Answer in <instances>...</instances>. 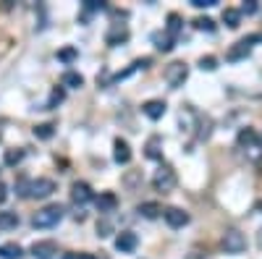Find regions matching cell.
<instances>
[{"label": "cell", "mask_w": 262, "mask_h": 259, "mask_svg": "<svg viewBox=\"0 0 262 259\" xmlns=\"http://www.w3.org/2000/svg\"><path fill=\"white\" fill-rule=\"evenodd\" d=\"M63 220V207L60 204H48V207H42L37 215H34V228H53Z\"/></svg>", "instance_id": "6da1fadb"}, {"label": "cell", "mask_w": 262, "mask_h": 259, "mask_svg": "<svg viewBox=\"0 0 262 259\" xmlns=\"http://www.w3.org/2000/svg\"><path fill=\"white\" fill-rule=\"evenodd\" d=\"M152 186H155L158 191H163V194L173 191V186H176V170H173L170 165H160L155 170V176H152Z\"/></svg>", "instance_id": "7a4b0ae2"}, {"label": "cell", "mask_w": 262, "mask_h": 259, "mask_svg": "<svg viewBox=\"0 0 262 259\" xmlns=\"http://www.w3.org/2000/svg\"><path fill=\"white\" fill-rule=\"evenodd\" d=\"M186 79H189V66H186V63H181V60L170 63V66L165 68V81L173 86V89L184 86V81H186Z\"/></svg>", "instance_id": "3957f363"}, {"label": "cell", "mask_w": 262, "mask_h": 259, "mask_svg": "<svg viewBox=\"0 0 262 259\" xmlns=\"http://www.w3.org/2000/svg\"><path fill=\"white\" fill-rule=\"evenodd\" d=\"M223 249H226L228 254H242V251L247 249L244 233H242V230H236V228L226 230V233H223Z\"/></svg>", "instance_id": "277c9868"}, {"label": "cell", "mask_w": 262, "mask_h": 259, "mask_svg": "<svg viewBox=\"0 0 262 259\" xmlns=\"http://www.w3.org/2000/svg\"><path fill=\"white\" fill-rule=\"evenodd\" d=\"M55 191V181L53 178H37V181H29V199H48L50 194Z\"/></svg>", "instance_id": "5b68a950"}, {"label": "cell", "mask_w": 262, "mask_h": 259, "mask_svg": "<svg viewBox=\"0 0 262 259\" xmlns=\"http://www.w3.org/2000/svg\"><path fill=\"white\" fill-rule=\"evenodd\" d=\"M137 246H139V236H137V233L121 230V233L116 236V249H118L121 254H134Z\"/></svg>", "instance_id": "8992f818"}, {"label": "cell", "mask_w": 262, "mask_h": 259, "mask_svg": "<svg viewBox=\"0 0 262 259\" xmlns=\"http://www.w3.org/2000/svg\"><path fill=\"white\" fill-rule=\"evenodd\" d=\"M29 254H32L34 259H55L58 244H55V241H34L32 249H29Z\"/></svg>", "instance_id": "52a82bcc"}, {"label": "cell", "mask_w": 262, "mask_h": 259, "mask_svg": "<svg viewBox=\"0 0 262 259\" xmlns=\"http://www.w3.org/2000/svg\"><path fill=\"white\" fill-rule=\"evenodd\" d=\"M95 199V194H92V189H90V183L86 181H76L74 186H71V202L74 204H86V202H92Z\"/></svg>", "instance_id": "ba28073f"}, {"label": "cell", "mask_w": 262, "mask_h": 259, "mask_svg": "<svg viewBox=\"0 0 262 259\" xmlns=\"http://www.w3.org/2000/svg\"><path fill=\"white\" fill-rule=\"evenodd\" d=\"M163 218H165V223H168L170 228H184V225H189V212H184L181 207H168V209L163 212Z\"/></svg>", "instance_id": "9c48e42d"}, {"label": "cell", "mask_w": 262, "mask_h": 259, "mask_svg": "<svg viewBox=\"0 0 262 259\" xmlns=\"http://www.w3.org/2000/svg\"><path fill=\"white\" fill-rule=\"evenodd\" d=\"M165 102L163 100H147L144 105H142V113L149 118V121H160L163 115H165Z\"/></svg>", "instance_id": "30bf717a"}, {"label": "cell", "mask_w": 262, "mask_h": 259, "mask_svg": "<svg viewBox=\"0 0 262 259\" xmlns=\"http://www.w3.org/2000/svg\"><path fill=\"white\" fill-rule=\"evenodd\" d=\"M95 204H97V212H100V215L116 212V207H118V197H116L113 191H105V194H100V197L95 199Z\"/></svg>", "instance_id": "8fae6325"}, {"label": "cell", "mask_w": 262, "mask_h": 259, "mask_svg": "<svg viewBox=\"0 0 262 259\" xmlns=\"http://www.w3.org/2000/svg\"><path fill=\"white\" fill-rule=\"evenodd\" d=\"M113 160L118 165H128L131 162V147H128L126 139H116L113 142Z\"/></svg>", "instance_id": "7c38bea8"}, {"label": "cell", "mask_w": 262, "mask_h": 259, "mask_svg": "<svg viewBox=\"0 0 262 259\" xmlns=\"http://www.w3.org/2000/svg\"><path fill=\"white\" fill-rule=\"evenodd\" d=\"M128 39V29L123 27V24H113L111 29H107V34H105V42L111 48H116V45H121V42H126Z\"/></svg>", "instance_id": "4fadbf2b"}, {"label": "cell", "mask_w": 262, "mask_h": 259, "mask_svg": "<svg viewBox=\"0 0 262 259\" xmlns=\"http://www.w3.org/2000/svg\"><path fill=\"white\" fill-rule=\"evenodd\" d=\"M238 144L247 147V149H262V139L257 136L254 128H244V131L238 134Z\"/></svg>", "instance_id": "5bb4252c"}, {"label": "cell", "mask_w": 262, "mask_h": 259, "mask_svg": "<svg viewBox=\"0 0 262 259\" xmlns=\"http://www.w3.org/2000/svg\"><path fill=\"white\" fill-rule=\"evenodd\" d=\"M152 42H155V48L163 50V53H170L173 45H176V39H173L168 32H155V34H152Z\"/></svg>", "instance_id": "9a60e30c"}, {"label": "cell", "mask_w": 262, "mask_h": 259, "mask_svg": "<svg viewBox=\"0 0 262 259\" xmlns=\"http://www.w3.org/2000/svg\"><path fill=\"white\" fill-rule=\"evenodd\" d=\"M144 149H147L144 155H147L149 160H163V139H160V136H149V142H147Z\"/></svg>", "instance_id": "2e32d148"}, {"label": "cell", "mask_w": 262, "mask_h": 259, "mask_svg": "<svg viewBox=\"0 0 262 259\" xmlns=\"http://www.w3.org/2000/svg\"><path fill=\"white\" fill-rule=\"evenodd\" d=\"M24 256V249L18 244L8 241V244H0V259H21Z\"/></svg>", "instance_id": "e0dca14e"}, {"label": "cell", "mask_w": 262, "mask_h": 259, "mask_svg": "<svg viewBox=\"0 0 262 259\" xmlns=\"http://www.w3.org/2000/svg\"><path fill=\"white\" fill-rule=\"evenodd\" d=\"M60 84L69 86V89H79V86H84V76L76 74V71H66V74L60 76Z\"/></svg>", "instance_id": "ac0fdd59"}, {"label": "cell", "mask_w": 262, "mask_h": 259, "mask_svg": "<svg viewBox=\"0 0 262 259\" xmlns=\"http://www.w3.org/2000/svg\"><path fill=\"white\" fill-rule=\"evenodd\" d=\"M137 212L142 215V218H147V220H155L160 212H165V209H160V204H155V202H144V204H139L137 207Z\"/></svg>", "instance_id": "d6986e66"}, {"label": "cell", "mask_w": 262, "mask_h": 259, "mask_svg": "<svg viewBox=\"0 0 262 259\" xmlns=\"http://www.w3.org/2000/svg\"><path fill=\"white\" fill-rule=\"evenodd\" d=\"M21 160H24V149H21V147L6 149V155H3V165H8V168H16Z\"/></svg>", "instance_id": "ffe728a7"}, {"label": "cell", "mask_w": 262, "mask_h": 259, "mask_svg": "<svg viewBox=\"0 0 262 259\" xmlns=\"http://www.w3.org/2000/svg\"><path fill=\"white\" fill-rule=\"evenodd\" d=\"M223 24L228 29H236L238 24H242V11H238V8H226L223 11Z\"/></svg>", "instance_id": "44dd1931"}, {"label": "cell", "mask_w": 262, "mask_h": 259, "mask_svg": "<svg viewBox=\"0 0 262 259\" xmlns=\"http://www.w3.org/2000/svg\"><path fill=\"white\" fill-rule=\"evenodd\" d=\"M181 27H184V21H181V16L179 13H168V27H165V32L176 39L179 37V32H181Z\"/></svg>", "instance_id": "7402d4cb"}, {"label": "cell", "mask_w": 262, "mask_h": 259, "mask_svg": "<svg viewBox=\"0 0 262 259\" xmlns=\"http://www.w3.org/2000/svg\"><path fill=\"white\" fill-rule=\"evenodd\" d=\"M34 136L42 139V142L53 139L55 136V123H39V126H34Z\"/></svg>", "instance_id": "603a6c76"}, {"label": "cell", "mask_w": 262, "mask_h": 259, "mask_svg": "<svg viewBox=\"0 0 262 259\" xmlns=\"http://www.w3.org/2000/svg\"><path fill=\"white\" fill-rule=\"evenodd\" d=\"M16 225H18L16 212H0V230H13Z\"/></svg>", "instance_id": "cb8c5ba5"}, {"label": "cell", "mask_w": 262, "mask_h": 259, "mask_svg": "<svg viewBox=\"0 0 262 259\" xmlns=\"http://www.w3.org/2000/svg\"><path fill=\"white\" fill-rule=\"evenodd\" d=\"M81 8H84V18H90L92 13H100V11H105V3H102V0H84V3H81Z\"/></svg>", "instance_id": "d4e9b609"}, {"label": "cell", "mask_w": 262, "mask_h": 259, "mask_svg": "<svg viewBox=\"0 0 262 259\" xmlns=\"http://www.w3.org/2000/svg\"><path fill=\"white\" fill-rule=\"evenodd\" d=\"M76 58H79V50H76V48H60V50H58V60L66 63V66H71Z\"/></svg>", "instance_id": "484cf974"}, {"label": "cell", "mask_w": 262, "mask_h": 259, "mask_svg": "<svg viewBox=\"0 0 262 259\" xmlns=\"http://www.w3.org/2000/svg\"><path fill=\"white\" fill-rule=\"evenodd\" d=\"M194 27L200 32H215V21L207 16H200V18H194Z\"/></svg>", "instance_id": "4316f807"}, {"label": "cell", "mask_w": 262, "mask_h": 259, "mask_svg": "<svg viewBox=\"0 0 262 259\" xmlns=\"http://www.w3.org/2000/svg\"><path fill=\"white\" fill-rule=\"evenodd\" d=\"M97 236H100V239L113 236V223L111 220H97Z\"/></svg>", "instance_id": "83f0119b"}, {"label": "cell", "mask_w": 262, "mask_h": 259, "mask_svg": "<svg viewBox=\"0 0 262 259\" xmlns=\"http://www.w3.org/2000/svg\"><path fill=\"white\" fill-rule=\"evenodd\" d=\"M200 68L202 71H215L217 68V58L215 55H202L200 58Z\"/></svg>", "instance_id": "f1b7e54d"}, {"label": "cell", "mask_w": 262, "mask_h": 259, "mask_svg": "<svg viewBox=\"0 0 262 259\" xmlns=\"http://www.w3.org/2000/svg\"><path fill=\"white\" fill-rule=\"evenodd\" d=\"M63 97H66V92L60 89V86H55L53 95H50V100H48V107H50V110H53L55 105H60V102H63Z\"/></svg>", "instance_id": "f546056e"}, {"label": "cell", "mask_w": 262, "mask_h": 259, "mask_svg": "<svg viewBox=\"0 0 262 259\" xmlns=\"http://www.w3.org/2000/svg\"><path fill=\"white\" fill-rule=\"evenodd\" d=\"M189 3L194 8H212V6H217V0H189Z\"/></svg>", "instance_id": "4dcf8cb0"}, {"label": "cell", "mask_w": 262, "mask_h": 259, "mask_svg": "<svg viewBox=\"0 0 262 259\" xmlns=\"http://www.w3.org/2000/svg\"><path fill=\"white\" fill-rule=\"evenodd\" d=\"M242 11H244V13H254V11H257V3H254V0H247Z\"/></svg>", "instance_id": "1f68e13d"}, {"label": "cell", "mask_w": 262, "mask_h": 259, "mask_svg": "<svg viewBox=\"0 0 262 259\" xmlns=\"http://www.w3.org/2000/svg\"><path fill=\"white\" fill-rule=\"evenodd\" d=\"M60 259H84V251H69V254H63Z\"/></svg>", "instance_id": "d6a6232c"}, {"label": "cell", "mask_w": 262, "mask_h": 259, "mask_svg": "<svg viewBox=\"0 0 262 259\" xmlns=\"http://www.w3.org/2000/svg\"><path fill=\"white\" fill-rule=\"evenodd\" d=\"M6 197H8V191H6V183H0V204L6 202Z\"/></svg>", "instance_id": "836d02e7"}, {"label": "cell", "mask_w": 262, "mask_h": 259, "mask_svg": "<svg viewBox=\"0 0 262 259\" xmlns=\"http://www.w3.org/2000/svg\"><path fill=\"white\" fill-rule=\"evenodd\" d=\"M84 259H95V256H92V254H84Z\"/></svg>", "instance_id": "e575fe53"}, {"label": "cell", "mask_w": 262, "mask_h": 259, "mask_svg": "<svg viewBox=\"0 0 262 259\" xmlns=\"http://www.w3.org/2000/svg\"><path fill=\"white\" fill-rule=\"evenodd\" d=\"M259 246H262V239H259Z\"/></svg>", "instance_id": "d590c367"}, {"label": "cell", "mask_w": 262, "mask_h": 259, "mask_svg": "<svg viewBox=\"0 0 262 259\" xmlns=\"http://www.w3.org/2000/svg\"><path fill=\"white\" fill-rule=\"evenodd\" d=\"M0 139H3V134H0Z\"/></svg>", "instance_id": "8d00e7d4"}]
</instances>
